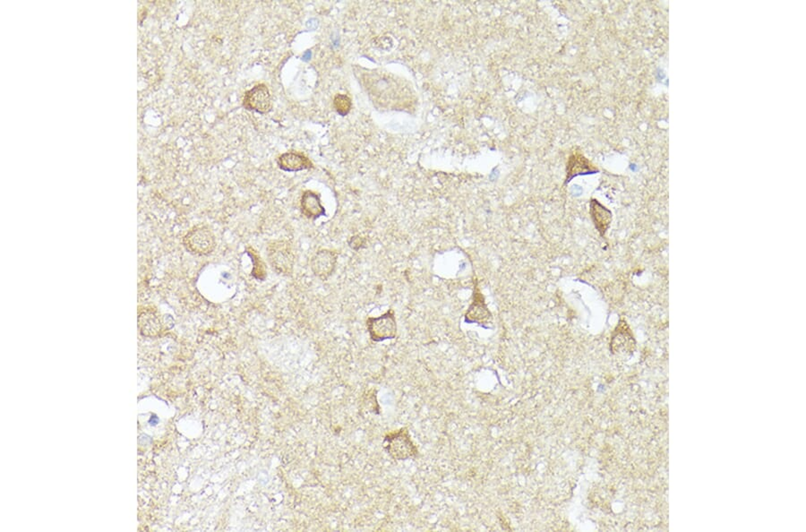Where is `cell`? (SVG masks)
Returning a JSON list of instances; mask_svg holds the SVG:
<instances>
[{"instance_id":"7a4b0ae2","label":"cell","mask_w":806,"mask_h":532,"mask_svg":"<svg viewBox=\"0 0 806 532\" xmlns=\"http://www.w3.org/2000/svg\"><path fill=\"white\" fill-rule=\"evenodd\" d=\"M267 257L273 269L279 275H289L292 272L295 255L292 246L287 240L270 241L267 246Z\"/></svg>"},{"instance_id":"3957f363","label":"cell","mask_w":806,"mask_h":532,"mask_svg":"<svg viewBox=\"0 0 806 532\" xmlns=\"http://www.w3.org/2000/svg\"><path fill=\"white\" fill-rule=\"evenodd\" d=\"M384 446L387 454L395 461L413 459L419 454L407 429L393 432L385 437Z\"/></svg>"},{"instance_id":"4fadbf2b","label":"cell","mask_w":806,"mask_h":532,"mask_svg":"<svg viewBox=\"0 0 806 532\" xmlns=\"http://www.w3.org/2000/svg\"><path fill=\"white\" fill-rule=\"evenodd\" d=\"M334 107L336 108L337 113L341 116H346L349 113L352 108V102L348 97L338 94L334 98Z\"/></svg>"},{"instance_id":"9c48e42d","label":"cell","mask_w":806,"mask_h":532,"mask_svg":"<svg viewBox=\"0 0 806 532\" xmlns=\"http://www.w3.org/2000/svg\"><path fill=\"white\" fill-rule=\"evenodd\" d=\"M301 209L302 213L308 218L316 219L325 214V209L321 205L319 196L312 191H307L302 196Z\"/></svg>"},{"instance_id":"5b68a950","label":"cell","mask_w":806,"mask_h":532,"mask_svg":"<svg viewBox=\"0 0 806 532\" xmlns=\"http://www.w3.org/2000/svg\"><path fill=\"white\" fill-rule=\"evenodd\" d=\"M243 106L246 110L260 114L268 113L272 110V97L266 85H255L244 97Z\"/></svg>"},{"instance_id":"8992f818","label":"cell","mask_w":806,"mask_h":532,"mask_svg":"<svg viewBox=\"0 0 806 532\" xmlns=\"http://www.w3.org/2000/svg\"><path fill=\"white\" fill-rule=\"evenodd\" d=\"M370 336L376 342L393 339L396 336L397 326L392 313L388 312L378 319H370L367 322Z\"/></svg>"},{"instance_id":"6da1fadb","label":"cell","mask_w":806,"mask_h":532,"mask_svg":"<svg viewBox=\"0 0 806 532\" xmlns=\"http://www.w3.org/2000/svg\"><path fill=\"white\" fill-rule=\"evenodd\" d=\"M363 81L367 93L384 107L398 108L411 102L410 88L387 73L367 72L363 76Z\"/></svg>"},{"instance_id":"ba28073f","label":"cell","mask_w":806,"mask_h":532,"mask_svg":"<svg viewBox=\"0 0 806 532\" xmlns=\"http://www.w3.org/2000/svg\"><path fill=\"white\" fill-rule=\"evenodd\" d=\"M278 165L284 172H294L312 167L310 160L298 152H286L278 158Z\"/></svg>"},{"instance_id":"277c9868","label":"cell","mask_w":806,"mask_h":532,"mask_svg":"<svg viewBox=\"0 0 806 532\" xmlns=\"http://www.w3.org/2000/svg\"><path fill=\"white\" fill-rule=\"evenodd\" d=\"M187 251L196 255H208L216 248V240L213 231L207 227H196L184 238Z\"/></svg>"},{"instance_id":"7c38bea8","label":"cell","mask_w":806,"mask_h":532,"mask_svg":"<svg viewBox=\"0 0 806 532\" xmlns=\"http://www.w3.org/2000/svg\"><path fill=\"white\" fill-rule=\"evenodd\" d=\"M605 211V208H603L601 205L599 204L598 201L593 200V201L591 202V216H592V219L594 222H595L596 227L598 228L599 231H605L606 229H607V227H606V224H608V222H607V220H603L602 217L603 213H604Z\"/></svg>"},{"instance_id":"52a82bcc","label":"cell","mask_w":806,"mask_h":532,"mask_svg":"<svg viewBox=\"0 0 806 532\" xmlns=\"http://www.w3.org/2000/svg\"><path fill=\"white\" fill-rule=\"evenodd\" d=\"M337 263V255L329 251L316 253L311 260V269L321 280H327L332 275Z\"/></svg>"},{"instance_id":"30bf717a","label":"cell","mask_w":806,"mask_h":532,"mask_svg":"<svg viewBox=\"0 0 806 532\" xmlns=\"http://www.w3.org/2000/svg\"><path fill=\"white\" fill-rule=\"evenodd\" d=\"M590 172V163L586 159L582 157H578L576 155L570 158L568 167H567V174L569 177L567 179L570 181L575 176L586 174L587 172Z\"/></svg>"},{"instance_id":"8fae6325","label":"cell","mask_w":806,"mask_h":532,"mask_svg":"<svg viewBox=\"0 0 806 532\" xmlns=\"http://www.w3.org/2000/svg\"><path fill=\"white\" fill-rule=\"evenodd\" d=\"M248 253L250 257H252L253 264H254V268H253L252 275L257 280L263 281L266 277V266L264 262L261 260L257 253L253 248H249Z\"/></svg>"}]
</instances>
